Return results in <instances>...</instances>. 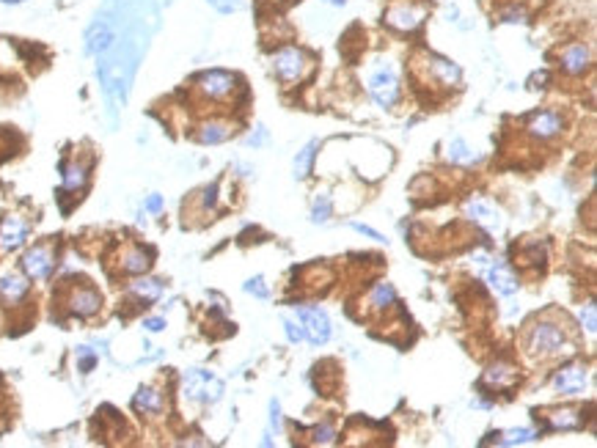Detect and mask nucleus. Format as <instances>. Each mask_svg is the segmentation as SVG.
I'll return each instance as SVG.
<instances>
[{"mask_svg": "<svg viewBox=\"0 0 597 448\" xmlns=\"http://www.w3.org/2000/svg\"><path fill=\"white\" fill-rule=\"evenodd\" d=\"M526 346L531 355H540V358H548V355H559V352H570L572 346L564 344V333H561L559 325L554 322H534L531 330H528V338H526Z\"/></svg>", "mask_w": 597, "mask_h": 448, "instance_id": "1", "label": "nucleus"}, {"mask_svg": "<svg viewBox=\"0 0 597 448\" xmlns=\"http://www.w3.org/2000/svg\"><path fill=\"white\" fill-rule=\"evenodd\" d=\"M144 328H146L149 333H160V330L165 328V319H160V316H154V319H146V322H144Z\"/></svg>", "mask_w": 597, "mask_h": 448, "instance_id": "40", "label": "nucleus"}, {"mask_svg": "<svg viewBox=\"0 0 597 448\" xmlns=\"http://www.w3.org/2000/svg\"><path fill=\"white\" fill-rule=\"evenodd\" d=\"M465 212L471 215V220H476L479 225H485L487 231H498L501 228V215L482 198H474L465 204Z\"/></svg>", "mask_w": 597, "mask_h": 448, "instance_id": "13", "label": "nucleus"}, {"mask_svg": "<svg viewBox=\"0 0 597 448\" xmlns=\"http://www.w3.org/2000/svg\"><path fill=\"white\" fill-rule=\"evenodd\" d=\"M121 267L127 270V272H132V275H141V272H146L151 267V253L149 251H144V248H130L127 253H124V259H121Z\"/></svg>", "mask_w": 597, "mask_h": 448, "instance_id": "20", "label": "nucleus"}, {"mask_svg": "<svg viewBox=\"0 0 597 448\" xmlns=\"http://www.w3.org/2000/svg\"><path fill=\"white\" fill-rule=\"evenodd\" d=\"M526 130L540 138V141H548V138H556L561 132V115L554 111H540V113H531L528 115V124Z\"/></svg>", "mask_w": 597, "mask_h": 448, "instance_id": "9", "label": "nucleus"}, {"mask_svg": "<svg viewBox=\"0 0 597 448\" xmlns=\"http://www.w3.org/2000/svg\"><path fill=\"white\" fill-rule=\"evenodd\" d=\"M0 3H6V6H17V3H25V0H0Z\"/></svg>", "mask_w": 597, "mask_h": 448, "instance_id": "44", "label": "nucleus"}, {"mask_svg": "<svg viewBox=\"0 0 597 448\" xmlns=\"http://www.w3.org/2000/svg\"><path fill=\"white\" fill-rule=\"evenodd\" d=\"M331 212H334L331 195H328V192H320V198H317L314 206H311V220H314V223H328V220H331Z\"/></svg>", "mask_w": 597, "mask_h": 448, "instance_id": "29", "label": "nucleus"}, {"mask_svg": "<svg viewBox=\"0 0 597 448\" xmlns=\"http://www.w3.org/2000/svg\"><path fill=\"white\" fill-rule=\"evenodd\" d=\"M424 17H427V11L421 8V6H394V8H388V14H385V22L391 25V28H397V31H416L421 22H424Z\"/></svg>", "mask_w": 597, "mask_h": 448, "instance_id": "8", "label": "nucleus"}, {"mask_svg": "<svg viewBox=\"0 0 597 448\" xmlns=\"http://www.w3.org/2000/svg\"><path fill=\"white\" fill-rule=\"evenodd\" d=\"M369 94L374 97V102L383 105V108L397 105V99H399V77H397V72L391 66L377 69L369 77Z\"/></svg>", "mask_w": 597, "mask_h": 448, "instance_id": "5", "label": "nucleus"}, {"mask_svg": "<svg viewBox=\"0 0 597 448\" xmlns=\"http://www.w3.org/2000/svg\"><path fill=\"white\" fill-rule=\"evenodd\" d=\"M581 325L586 328V333H589V336H595V330H597V308H595V302H589V305L581 311Z\"/></svg>", "mask_w": 597, "mask_h": 448, "instance_id": "32", "label": "nucleus"}, {"mask_svg": "<svg viewBox=\"0 0 597 448\" xmlns=\"http://www.w3.org/2000/svg\"><path fill=\"white\" fill-rule=\"evenodd\" d=\"M77 358H80V372H91L97 366V355L88 349V346H80L77 349Z\"/></svg>", "mask_w": 597, "mask_h": 448, "instance_id": "34", "label": "nucleus"}, {"mask_svg": "<svg viewBox=\"0 0 597 448\" xmlns=\"http://www.w3.org/2000/svg\"><path fill=\"white\" fill-rule=\"evenodd\" d=\"M581 424H584L581 412L570 410V407L556 410L551 418H548V426H551V429H581Z\"/></svg>", "mask_w": 597, "mask_h": 448, "instance_id": "21", "label": "nucleus"}, {"mask_svg": "<svg viewBox=\"0 0 597 448\" xmlns=\"http://www.w3.org/2000/svg\"><path fill=\"white\" fill-rule=\"evenodd\" d=\"M308 58L300 47H284L273 55V69L275 75L281 77L284 83H295V80H303L306 72H308Z\"/></svg>", "mask_w": 597, "mask_h": 448, "instance_id": "3", "label": "nucleus"}, {"mask_svg": "<svg viewBox=\"0 0 597 448\" xmlns=\"http://www.w3.org/2000/svg\"><path fill=\"white\" fill-rule=\"evenodd\" d=\"M501 20H504V22H523V20H526V14H523L521 8H509V11H504V14H501Z\"/></svg>", "mask_w": 597, "mask_h": 448, "instance_id": "38", "label": "nucleus"}, {"mask_svg": "<svg viewBox=\"0 0 597 448\" xmlns=\"http://www.w3.org/2000/svg\"><path fill=\"white\" fill-rule=\"evenodd\" d=\"M592 64V52L586 44H570L564 52H561V69L567 75H584Z\"/></svg>", "mask_w": 597, "mask_h": 448, "instance_id": "12", "label": "nucleus"}, {"mask_svg": "<svg viewBox=\"0 0 597 448\" xmlns=\"http://www.w3.org/2000/svg\"><path fill=\"white\" fill-rule=\"evenodd\" d=\"M245 292H248V295H256L259 300L270 298V289L264 286V278H251V281L245 284Z\"/></svg>", "mask_w": 597, "mask_h": 448, "instance_id": "33", "label": "nucleus"}, {"mask_svg": "<svg viewBox=\"0 0 597 448\" xmlns=\"http://www.w3.org/2000/svg\"><path fill=\"white\" fill-rule=\"evenodd\" d=\"M28 295V281L20 275H3L0 278V298L6 302H20Z\"/></svg>", "mask_w": 597, "mask_h": 448, "instance_id": "17", "label": "nucleus"}, {"mask_svg": "<svg viewBox=\"0 0 597 448\" xmlns=\"http://www.w3.org/2000/svg\"><path fill=\"white\" fill-rule=\"evenodd\" d=\"M554 385H556V391L564 393V396H575L586 385V369L584 366H564L554 377Z\"/></svg>", "mask_w": 597, "mask_h": 448, "instance_id": "11", "label": "nucleus"}, {"mask_svg": "<svg viewBox=\"0 0 597 448\" xmlns=\"http://www.w3.org/2000/svg\"><path fill=\"white\" fill-rule=\"evenodd\" d=\"M264 141H267V130H264V127H256V135H251V138H248V141H245V144H248V146H254V149H256V146H261V144H264Z\"/></svg>", "mask_w": 597, "mask_h": 448, "instance_id": "37", "label": "nucleus"}, {"mask_svg": "<svg viewBox=\"0 0 597 448\" xmlns=\"http://www.w3.org/2000/svg\"><path fill=\"white\" fill-rule=\"evenodd\" d=\"M100 305H102L100 292H97V289H88V286L77 289L75 295H72V300H69V308H72V314H77V316H91V314L100 311Z\"/></svg>", "mask_w": 597, "mask_h": 448, "instance_id": "14", "label": "nucleus"}, {"mask_svg": "<svg viewBox=\"0 0 597 448\" xmlns=\"http://www.w3.org/2000/svg\"><path fill=\"white\" fill-rule=\"evenodd\" d=\"M113 41V34L108 25H94V31L88 34V52H102L108 50Z\"/></svg>", "mask_w": 597, "mask_h": 448, "instance_id": "27", "label": "nucleus"}, {"mask_svg": "<svg viewBox=\"0 0 597 448\" xmlns=\"http://www.w3.org/2000/svg\"><path fill=\"white\" fill-rule=\"evenodd\" d=\"M534 438L531 429H507V432H498V435H490L485 440L487 443H498V446H518V443H528Z\"/></svg>", "mask_w": 597, "mask_h": 448, "instance_id": "22", "label": "nucleus"}, {"mask_svg": "<svg viewBox=\"0 0 597 448\" xmlns=\"http://www.w3.org/2000/svg\"><path fill=\"white\" fill-rule=\"evenodd\" d=\"M218 11H224V14H228V11H234L237 8V3H231V0H210Z\"/></svg>", "mask_w": 597, "mask_h": 448, "instance_id": "41", "label": "nucleus"}, {"mask_svg": "<svg viewBox=\"0 0 597 448\" xmlns=\"http://www.w3.org/2000/svg\"><path fill=\"white\" fill-rule=\"evenodd\" d=\"M432 75L438 77L444 85H457L460 83V69L446 58H432Z\"/></svg>", "mask_w": 597, "mask_h": 448, "instance_id": "25", "label": "nucleus"}, {"mask_svg": "<svg viewBox=\"0 0 597 448\" xmlns=\"http://www.w3.org/2000/svg\"><path fill=\"white\" fill-rule=\"evenodd\" d=\"M182 391L193 402H218L221 393H224V382L204 369H190L182 379Z\"/></svg>", "mask_w": 597, "mask_h": 448, "instance_id": "2", "label": "nucleus"}, {"mask_svg": "<svg viewBox=\"0 0 597 448\" xmlns=\"http://www.w3.org/2000/svg\"><path fill=\"white\" fill-rule=\"evenodd\" d=\"M88 179V168L85 165H64V187L67 190H80Z\"/></svg>", "mask_w": 597, "mask_h": 448, "instance_id": "28", "label": "nucleus"}, {"mask_svg": "<svg viewBox=\"0 0 597 448\" xmlns=\"http://www.w3.org/2000/svg\"><path fill=\"white\" fill-rule=\"evenodd\" d=\"M228 135H231V127H228V124H221V121H210V124H204V127H201V132H198V141L212 146V144H224Z\"/></svg>", "mask_w": 597, "mask_h": 448, "instance_id": "23", "label": "nucleus"}, {"mask_svg": "<svg viewBox=\"0 0 597 448\" xmlns=\"http://www.w3.org/2000/svg\"><path fill=\"white\" fill-rule=\"evenodd\" d=\"M130 292H132L135 298L146 300V302H154V300L163 295V284H160L157 278H141V281H135V284L130 286Z\"/></svg>", "mask_w": 597, "mask_h": 448, "instance_id": "24", "label": "nucleus"}, {"mask_svg": "<svg viewBox=\"0 0 597 448\" xmlns=\"http://www.w3.org/2000/svg\"><path fill=\"white\" fill-rule=\"evenodd\" d=\"M215 192H218V187L215 185L204 192V204H207V206H215Z\"/></svg>", "mask_w": 597, "mask_h": 448, "instance_id": "43", "label": "nucleus"}, {"mask_svg": "<svg viewBox=\"0 0 597 448\" xmlns=\"http://www.w3.org/2000/svg\"><path fill=\"white\" fill-rule=\"evenodd\" d=\"M487 281H490V286H493L498 295H512V292L518 289L515 272H512L509 267H504V264H493V267L487 270Z\"/></svg>", "mask_w": 597, "mask_h": 448, "instance_id": "15", "label": "nucleus"}, {"mask_svg": "<svg viewBox=\"0 0 597 448\" xmlns=\"http://www.w3.org/2000/svg\"><path fill=\"white\" fill-rule=\"evenodd\" d=\"M317 141H311L306 149L298 154V160H295V174H298V179H306L308 176V171H311V162H314V154H317Z\"/></svg>", "mask_w": 597, "mask_h": 448, "instance_id": "30", "label": "nucleus"}, {"mask_svg": "<svg viewBox=\"0 0 597 448\" xmlns=\"http://www.w3.org/2000/svg\"><path fill=\"white\" fill-rule=\"evenodd\" d=\"M284 328H287V336H289V341H292V344H298V341H303V328H300V322L298 319H289V316H287V319H284Z\"/></svg>", "mask_w": 597, "mask_h": 448, "instance_id": "35", "label": "nucleus"}, {"mask_svg": "<svg viewBox=\"0 0 597 448\" xmlns=\"http://www.w3.org/2000/svg\"><path fill=\"white\" fill-rule=\"evenodd\" d=\"M352 228H355L358 234H364V237H369V239H374V242H385V237H383L380 231H374V228H369V225H364V223H352Z\"/></svg>", "mask_w": 597, "mask_h": 448, "instance_id": "36", "label": "nucleus"}, {"mask_svg": "<svg viewBox=\"0 0 597 448\" xmlns=\"http://www.w3.org/2000/svg\"><path fill=\"white\" fill-rule=\"evenodd\" d=\"M397 302V292H394V286L391 284H377L372 289V295H369V305L372 308H388V305H394Z\"/></svg>", "mask_w": 597, "mask_h": 448, "instance_id": "26", "label": "nucleus"}, {"mask_svg": "<svg viewBox=\"0 0 597 448\" xmlns=\"http://www.w3.org/2000/svg\"><path fill=\"white\" fill-rule=\"evenodd\" d=\"M515 379H518V372H515L512 366H507V363H495V366H490V369L485 372L482 385H490V388H495V391H507V388H512V385H515Z\"/></svg>", "mask_w": 597, "mask_h": 448, "instance_id": "16", "label": "nucleus"}, {"mask_svg": "<svg viewBox=\"0 0 597 448\" xmlns=\"http://www.w3.org/2000/svg\"><path fill=\"white\" fill-rule=\"evenodd\" d=\"M446 157L454 162V165H474V162H479V154H474L471 146L462 141V138H454V141H448L446 146Z\"/></svg>", "mask_w": 597, "mask_h": 448, "instance_id": "19", "label": "nucleus"}, {"mask_svg": "<svg viewBox=\"0 0 597 448\" xmlns=\"http://www.w3.org/2000/svg\"><path fill=\"white\" fill-rule=\"evenodd\" d=\"M132 407L138 412H149V415H154V412L163 410V393L144 385V388H138V393H135V399H132Z\"/></svg>", "mask_w": 597, "mask_h": 448, "instance_id": "18", "label": "nucleus"}, {"mask_svg": "<svg viewBox=\"0 0 597 448\" xmlns=\"http://www.w3.org/2000/svg\"><path fill=\"white\" fill-rule=\"evenodd\" d=\"M328 3H334V6H344V0H328Z\"/></svg>", "mask_w": 597, "mask_h": 448, "instance_id": "45", "label": "nucleus"}, {"mask_svg": "<svg viewBox=\"0 0 597 448\" xmlns=\"http://www.w3.org/2000/svg\"><path fill=\"white\" fill-rule=\"evenodd\" d=\"M270 412H273V415H270V424H273L275 429H281V407H278V402H275V399L270 402Z\"/></svg>", "mask_w": 597, "mask_h": 448, "instance_id": "39", "label": "nucleus"}, {"mask_svg": "<svg viewBox=\"0 0 597 448\" xmlns=\"http://www.w3.org/2000/svg\"><path fill=\"white\" fill-rule=\"evenodd\" d=\"M295 319L303 328V336L311 344H325L331 338V319L322 308H295Z\"/></svg>", "mask_w": 597, "mask_h": 448, "instance_id": "4", "label": "nucleus"}, {"mask_svg": "<svg viewBox=\"0 0 597 448\" xmlns=\"http://www.w3.org/2000/svg\"><path fill=\"white\" fill-rule=\"evenodd\" d=\"M146 209L157 215V212L163 209V198H160V195H149V201H146Z\"/></svg>", "mask_w": 597, "mask_h": 448, "instance_id": "42", "label": "nucleus"}, {"mask_svg": "<svg viewBox=\"0 0 597 448\" xmlns=\"http://www.w3.org/2000/svg\"><path fill=\"white\" fill-rule=\"evenodd\" d=\"M198 88L210 99H226L234 91V75L221 72V69H210V72L198 75Z\"/></svg>", "mask_w": 597, "mask_h": 448, "instance_id": "7", "label": "nucleus"}, {"mask_svg": "<svg viewBox=\"0 0 597 448\" xmlns=\"http://www.w3.org/2000/svg\"><path fill=\"white\" fill-rule=\"evenodd\" d=\"M311 438H314V443L328 446V443L336 440V429H334L331 424H322V426H314V429H311Z\"/></svg>", "mask_w": 597, "mask_h": 448, "instance_id": "31", "label": "nucleus"}, {"mask_svg": "<svg viewBox=\"0 0 597 448\" xmlns=\"http://www.w3.org/2000/svg\"><path fill=\"white\" fill-rule=\"evenodd\" d=\"M28 237V223L22 218H6L0 220V251L8 253L14 248H20Z\"/></svg>", "mask_w": 597, "mask_h": 448, "instance_id": "10", "label": "nucleus"}, {"mask_svg": "<svg viewBox=\"0 0 597 448\" xmlns=\"http://www.w3.org/2000/svg\"><path fill=\"white\" fill-rule=\"evenodd\" d=\"M53 248H47V245H36V248H31L25 256H22V270H25V275L28 278H34V281H44L50 272H53Z\"/></svg>", "mask_w": 597, "mask_h": 448, "instance_id": "6", "label": "nucleus"}]
</instances>
